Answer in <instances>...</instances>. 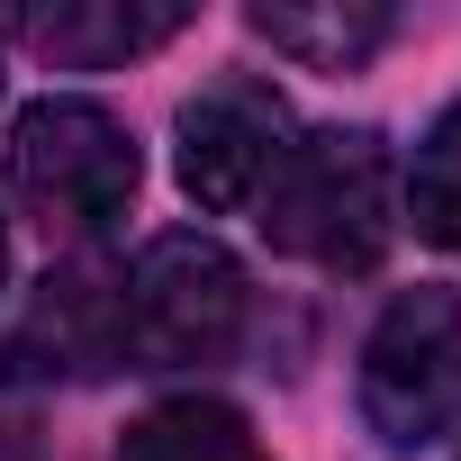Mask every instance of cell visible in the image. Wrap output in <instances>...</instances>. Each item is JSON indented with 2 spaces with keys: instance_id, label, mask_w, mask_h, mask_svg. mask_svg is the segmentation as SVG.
Listing matches in <instances>:
<instances>
[{
  "instance_id": "3",
  "label": "cell",
  "mask_w": 461,
  "mask_h": 461,
  "mask_svg": "<svg viewBox=\"0 0 461 461\" xmlns=\"http://www.w3.org/2000/svg\"><path fill=\"white\" fill-rule=\"evenodd\" d=\"M10 190L64 245H91L136 199V136L100 100H37L10 127Z\"/></svg>"
},
{
  "instance_id": "11",
  "label": "cell",
  "mask_w": 461,
  "mask_h": 461,
  "mask_svg": "<svg viewBox=\"0 0 461 461\" xmlns=\"http://www.w3.org/2000/svg\"><path fill=\"white\" fill-rule=\"evenodd\" d=\"M0 281H10V236H0Z\"/></svg>"
},
{
  "instance_id": "5",
  "label": "cell",
  "mask_w": 461,
  "mask_h": 461,
  "mask_svg": "<svg viewBox=\"0 0 461 461\" xmlns=\"http://www.w3.org/2000/svg\"><path fill=\"white\" fill-rule=\"evenodd\" d=\"M290 145H299V118H290V100H281L272 82H254V73H226V82L190 91L181 118H172V172H181V190H190L199 208H217V217L263 208V190L281 181Z\"/></svg>"
},
{
  "instance_id": "9",
  "label": "cell",
  "mask_w": 461,
  "mask_h": 461,
  "mask_svg": "<svg viewBox=\"0 0 461 461\" xmlns=\"http://www.w3.org/2000/svg\"><path fill=\"white\" fill-rule=\"evenodd\" d=\"M118 461H272V443L226 398H163L127 425Z\"/></svg>"
},
{
  "instance_id": "4",
  "label": "cell",
  "mask_w": 461,
  "mask_h": 461,
  "mask_svg": "<svg viewBox=\"0 0 461 461\" xmlns=\"http://www.w3.org/2000/svg\"><path fill=\"white\" fill-rule=\"evenodd\" d=\"M362 425L389 452L461 434V290H398L362 335Z\"/></svg>"
},
{
  "instance_id": "2",
  "label": "cell",
  "mask_w": 461,
  "mask_h": 461,
  "mask_svg": "<svg viewBox=\"0 0 461 461\" xmlns=\"http://www.w3.org/2000/svg\"><path fill=\"white\" fill-rule=\"evenodd\" d=\"M245 272L217 236H154L118 272L127 371H208L245 344Z\"/></svg>"
},
{
  "instance_id": "6",
  "label": "cell",
  "mask_w": 461,
  "mask_h": 461,
  "mask_svg": "<svg viewBox=\"0 0 461 461\" xmlns=\"http://www.w3.org/2000/svg\"><path fill=\"white\" fill-rule=\"evenodd\" d=\"M10 362L37 371V380H100L127 362V335H118V272L109 263H64L46 272L37 308L19 317L10 335Z\"/></svg>"
},
{
  "instance_id": "7",
  "label": "cell",
  "mask_w": 461,
  "mask_h": 461,
  "mask_svg": "<svg viewBox=\"0 0 461 461\" xmlns=\"http://www.w3.org/2000/svg\"><path fill=\"white\" fill-rule=\"evenodd\" d=\"M10 28L46 64L100 73V64H127V55H154L163 37H181L190 10H163V0H64V10H19Z\"/></svg>"
},
{
  "instance_id": "1",
  "label": "cell",
  "mask_w": 461,
  "mask_h": 461,
  "mask_svg": "<svg viewBox=\"0 0 461 461\" xmlns=\"http://www.w3.org/2000/svg\"><path fill=\"white\" fill-rule=\"evenodd\" d=\"M263 236L317 272H371L398 236V163L371 127H317L263 190Z\"/></svg>"
},
{
  "instance_id": "8",
  "label": "cell",
  "mask_w": 461,
  "mask_h": 461,
  "mask_svg": "<svg viewBox=\"0 0 461 461\" xmlns=\"http://www.w3.org/2000/svg\"><path fill=\"white\" fill-rule=\"evenodd\" d=\"M254 37H272L281 55H299V64H317V73H353L362 55H380L389 46V10L380 0H326V10H290V0H254Z\"/></svg>"
},
{
  "instance_id": "10",
  "label": "cell",
  "mask_w": 461,
  "mask_h": 461,
  "mask_svg": "<svg viewBox=\"0 0 461 461\" xmlns=\"http://www.w3.org/2000/svg\"><path fill=\"white\" fill-rule=\"evenodd\" d=\"M407 217H416V236L461 254V100L425 127L416 145V172H407Z\"/></svg>"
}]
</instances>
